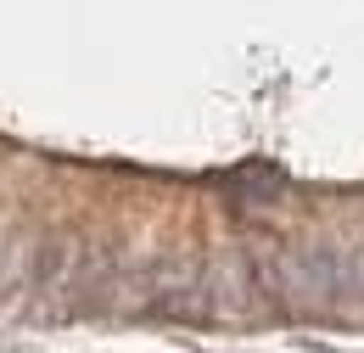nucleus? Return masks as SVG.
Here are the masks:
<instances>
[{
  "label": "nucleus",
  "instance_id": "obj_1",
  "mask_svg": "<svg viewBox=\"0 0 364 353\" xmlns=\"http://www.w3.org/2000/svg\"><path fill=\"white\" fill-rule=\"evenodd\" d=\"M274 297L297 314H336L342 258L325 247H274Z\"/></svg>",
  "mask_w": 364,
  "mask_h": 353
},
{
  "label": "nucleus",
  "instance_id": "obj_2",
  "mask_svg": "<svg viewBox=\"0 0 364 353\" xmlns=\"http://www.w3.org/2000/svg\"><path fill=\"white\" fill-rule=\"evenodd\" d=\"M202 320L208 314H219V320H252L258 314V280H252V264H247V253H225L219 264L202 269Z\"/></svg>",
  "mask_w": 364,
  "mask_h": 353
}]
</instances>
